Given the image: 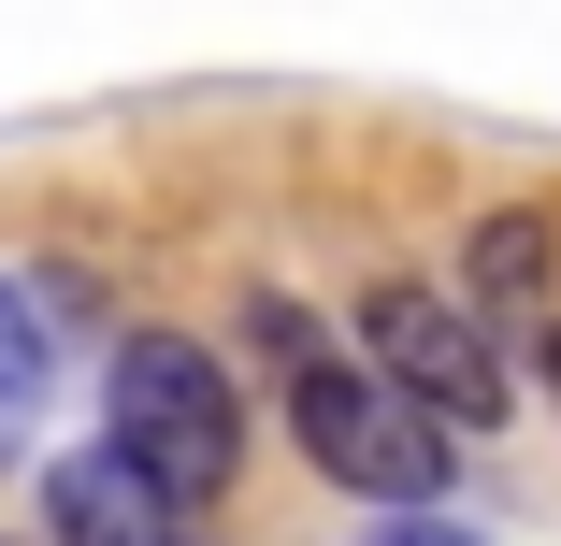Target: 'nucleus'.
I'll list each match as a JSON object with an SVG mask.
<instances>
[{"label":"nucleus","instance_id":"nucleus-1","mask_svg":"<svg viewBox=\"0 0 561 546\" xmlns=\"http://www.w3.org/2000/svg\"><path fill=\"white\" fill-rule=\"evenodd\" d=\"M245 346L274 360V403H288V431H302L317 475H346V489H375V503H446V431H432L360 346H331L288 288L245 302Z\"/></svg>","mask_w":561,"mask_h":546},{"label":"nucleus","instance_id":"nucleus-2","mask_svg":"<svg viewBox=\"0 0 561 546\" xmlns=\"http://www.w3.org/2000/svg\"><path fill=\"white\" fill-rule=\"evenodd\" d=\"M101 446H116L173 518L216 503L231 461H245V388H231V360H216L202 332H130L116 374H101Z\"/></svg>","mask_w":561,"mask_h":546},{"label":"nucleus","instance_id":"nucleus-3","mask_svg":"<svg viewBox=\"0 0 561 546\" xmlns=\"http://www.w3.org/2000/svg\"><path fill=\"white\" fill-rule=\"evenodd\" d=\"M360 360L446 431V446H461V431H490V417L518 403V388H504V346H490L446 288H375V302H360Z\"/></svg>","mask_w":561,"mask_h":546},{"label":"nucleus","instance_id":"nucleus-4","mask_svg":"<svg viewBox=\"0 0 561 546\" xmlns=\"http://www.w3.org/2000/svg\"><path fill=\"white\" fill-rule=\"evenodd\" d=\"M461 288H476V302H461L476 332L504 316V332H533V346H547V302H561V216H547V201H504V216H476Z\"/></svg>","mask_w":561,"mask_h":546},{"label":"nucleus","instance_id":"nucleus-5","mask_svg":"<svg viewBox=\"0 0 561 546\" xmlns=\"http://www.w3.org/2000/svg\"><path fill=\"white\" fill-rule=\"evenodd\" d=\"M44 546H187V518L116 446H72V461H44Z\"/></svg>","mask_w":561,"mask_h":546},{"label":"nucleus","instance_id":"nucleus-6","mask_svg":"<svg viewBox=\"0 0 561 546\" xmlns=\"http://www.w3.org/2000/svg\"><path fill=\"white\" fill-rule=\"evenodd\" d=\"M44 388H58V332H44V302H30V274H0V461L30 446V417H44Z\"/></svg>","mask_w":561,"mask_h":546},{"label":"nucleus","instance_id":"nucleus-7","mask_svg":"<svg viewBox=\"0 0 561 546\" xmlns=\"http://www.w3.org/2000/svg\"><path fill=\"white\" fill-rule=\"evenodd\" d=\"M360 546H490V532H476V518H446V503H389Z\"/></svg>","mask_w":561,"mask_h":546},{"label":"nucleus","instance_id":"nucleus-8","mask_svg":"<svg viewBox=\"0 0 561 546\" xmlns=\"http://www.w3.org/2000/svg\"><path fill=\"white\" fill-rule=\"evenodd\" d=\"M547 403H561V332H547Z\"/></svg>","mask_w":561,"mask_h":546}]
</instances>
